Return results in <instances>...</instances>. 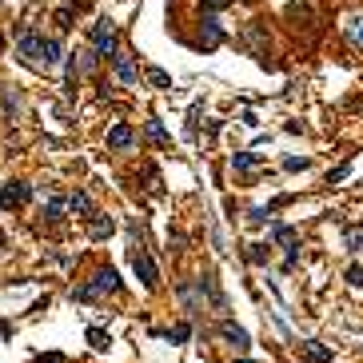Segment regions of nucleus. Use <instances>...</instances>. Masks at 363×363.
Returning a JSON list of instances; mask_svg holds the SVG:
<instances>
[{
  "mask_svg": "<svg viewBox=\"0 0 363 363\" xmlns=\"http://www.w3.org/2000/svg\"><path fill=\"white\" fill-rule=\"evenodd\" d=\"M132 272H136V279L144 284V288H160V272H156V260H152L144 248H132Z\"/></svg>",
  "mask_w": 363,
  "mask_h": 363,
  "instance_id": "nucleus-4",
  "label": "nucleus"
},
{
  "mask_svg": "<svg viewBox=\"0 0 363 363\" xmlns=\"http://www.w3.org/2000/svg\"><path fill=\"white\" fill-rule=\"evenodd\" d=\"M32 200V188H28L25 180H8L4 188H0V208L4 212H13V208H25Z\"/></svg>",
  "mask_w": 363,
  "mask_h": 363,
  "instance_id": "nucleus-5",
  "label": "nucleus"
},
{
  "mask_svg": "<svg viewBox=\"0 0 363 363\" xmlns=\"http://www.w3.org/2000/svg\"><path fill=\"white\" fill-rule=\"evenodd\" d=\"M124 288V284H120V272H116V268H108V263H104V268H96V272H92V279H88V284H80V288L72 291V300H104V296H116V291Z\"/></svg>",
  "mask_w": 363,
  "mask_h": 363,
  "instance_id": "nucleus-1",
  "label": "nucleus"
},
{
  "mask_svg": "<svg viewBox=\"0 0 363 363\" xmlns=\"http://www.w3.org/2000/svg\"><path fill=\"white\" fill-rule=\"evenodd\" d=\"M236 363H256V359H248V355H239V359Z\"/></svg>",
  "mask_w": 363,
  "mask_h": 363,
  "instance_id": "nucleus-34",
  "label": "nucleus"
},
{
  "mask_svg": "<svg viewBox=\"0 0 363 363\" xmlns=\"http://www.w3.org/2000/svg\"><path fill=\"white\" fill-rule=\"evenodd\" d=\"M164 336L172 339V343H188V339H192V324H188V319H184V324L168 327V331H164Z\"/></svg>",
  "mask_w": 363,
  "mask_h": 363,
  "instance_id": "nucleus-21",
  "label": "nucleus"
},
{
  "mask_svg": "<svg viewBox=\"0 0 363 363\" xmlns=\"http://www.w3.org/2000/svg\"><path fill=\"white\" fill-rule=\"evenodd\" d=\"M72 8H60V13H56V28H60V32H68V28H72Z\"/></svg>",
  "mask_w": 363,
  "mask_h": 363,
  "instance_id": "nucleus-27",
  "label": "nucleus"
},
{
  "mask_svg": "<svg viewBox=\"0 0 363 363\" xmlns=\"http://www.w3.org/2000/svg\"><path fill=\"white\" fill-rule=\"evenodd\" d=\"M256 168H260L256 152H232V172H256Z\"/></svg>",
  "mask_w": 363,
  "mask_h": 363,
  "instance_id": "nucleus-16",
  "label": "nucleus"
},
{
  "mask_svg": "<svg viewBox=\"0 0 363 363\" xmlns=\"http://www.w3.org/2000/svg\"><path fill=\"white\" fill-rule=\"evenodd\" d=\"M244 44H248V52L256 56V60L272 68V60H268V32H263V25H260V20H251V25L244 28Z\"/></svg>",
  "mask_w": 363,
  "mask_h": 363,
  "instance_id": "nucleus-6",
  "label": "nucleus"
},
{
  "mask_svg": "<svg viewBox=\"0 0 363 363\" xmlns=\"http://www.w3.org/2000/svg\"><path fill=\"white\" fill-rule=\"evenodd\" d=\"M272 244H284V248H296V244H300V236H296V227H288V224H276V227H272Z\"/></svg>",
  "mask_w": 363,
  "mask_h": 363,
  "instance_id": "nucleus-20",
  "label": "nucleus"
},
{
  "mask_svg": "<svg viewBox=\"0 0 363 363\" xmlns=\"http://www.w3.org/2000/svg\"><path fill=\"white\" fill-rule=\"evenodd\" d=\"M116 232V220L112 216H104V212H92L88 216V236L92 239H108Z\"/></svg>",
  "mask_w": 363,
  "mask_h": 363,
  "instance_id": "nucleus-11",
  "label": "nucleus"
},
{
  "mask_svg": "<svg viewBox=\"0 0 363 363\" xmlns=\"http://www.w3.org/2000/svg\"><path fill=\"white\" fill-rule=\"evenodd\" d=\"M68 8H72V13H88V8H92V0H72Z\"/></svg>",
  "mask_w": 363,
  "mask_h": 363,
  "instance_id": "nucleus-31",
  "label": "nucleus"
},
{
  "mask_svg": "<svg viewBox=\"0 0 363 363\" xmlns=\"http://www.w3.org/2000/svg\"><path fill=\"white\" fill-rule=\"evenodd\" d=\"M88 343H92V348H108V343H112V339H108V331H100V327H88Z\"/></svg>",
  "mask_w": 363,
  "mask_h": 363,
  "instance_id": "nucleus-25",
  "label": "nucleus"
},
{
  "mask_svg": "<svg viewBox=\"0 0 363 363\" xmlns=\"http://www.w3.org/2000/svg\"><path fill=\"white\" fill-rule=\"evenodd\" d=\"M227 4H232V0H204V8H208V13H220V8H227Z\"/></svg>",
  "mask_w": 363,
  "mask_h": 363,
  "instance_id": "nucleus-30",
  "label": "nucleus"
},
{
  "mask_svg": "<svg viewBox=\"0 0 363 363\" xmlns=\"http://www.w3.org/2000/svg\"><path fill=\"white\" fill-rule=\"evenodd\" d=\"M220 339H224L236 355H248V348H251V336L239 324H232V319H224V324H220Z\"/></svg>",
  "mask_w": 363,
  "mask_h": 363,
  "instance_id": "nucleus-8",
  "label": "nucleus"
},
{
  "mask_svg": "<svg viewBox=\"0 0 363 363\" xmlns=\"http://www.w3.org/2000/svg\"><path fill=\"white\" fill-rule=\"evenodd\" d=\"M343 248L355 256V251H363V224H348L343 227Z\"/></svg>",
  "mask_w": 363,
  "mask_h": 363,
  "instance_id": "nucleus-18",
  "label": "nucleus"
},
{
  "mask_svg": "<svg viewBox=\"0 0 363 363\" xmlns=\"http://www.w3.org/2000/svg\"><path fill=\"white\" fill-rule=\"evenodd\" d=\"M224 44V25H220V16L216 13H204L200 16V48H220Z\"/></svg>",
  "mask_w": 363,
  "mask_h": 363,
  "instance_id": "nucleus-7",
  "label": "nucleus"
},
{
  "mask_svg": "<svg viewBox=\"0 0 363 363\" xmlns=\"http://www.w3.org/2000/svg\"><path fill=\"white\" fill-rule=\"evenodd\" d=\"M148 136L156 140V144H160V148H168V144H172V136H168V132H164V124H160V120H148Z\"/></svg>",
  "mask_w": 363,
  "mask_h": 363,
  "instance_id": "nucleus-22",
  "label": "nucleus"
},
{
  "mask_svg": "<svg viewBox=\"0 0 363 363\" xmlns=\"http://www.w3.org/2000/svg\"><path fill=\"white\" fill-rule=\"evenodd\" d=\"M16 48H20L25 60L40 64V56H44V37H40L32 25H20V28H16Z\"/></svg>",
  "mask_w": 363,
  "mask_h": 363,
  "instance_id": "nucleus-3",
  "label": "nucleus"
},
{
  "mask_svg": "<svg viewBox=\"0 0 363 363\" xmlns=\"http://www.w3.org/2000/svg\"><path fill=\"white\" fill-rule=\"evenodd\" d=\"M343 37H348L351 48H363V13H355V16L343 20Z\"/></svg>",
  "mask_w": 363,
  "mask_h": 363,
  "instance_id": "nucleus-14",
  "label": "nucleus"
},
{
  "mask_svg": "<svg viewBox=\"0 0 363 363\" xmlns=\"http://www.w3.org/2000/svg\"><path fill=\"white\" fill-rule=\"evenodd\" d=\"M60 60H64L60 40H56V37H44V56H40V64H44V68H52V64H60Z\"/></svg>",
  "mask_w": 363,
  "mask_h": 363,
  "instance_id": "nucleus-17",
  "label": "nucleus"
},
{
  "mask_svg": "<svg viewBox=\"0 0 363 363\" xmlns=\"http://www.w3.org/2000/svg\"><path fill=\"white\" fill-rule=\"evenodd\" d=\"M4 108H13V100H0V112H4Z\"/></svg>",
  "mask_w": 363,
  "mask_h": 363,
  "instance_id": "nucleus-33",
  "label": "nucleus"
},
{
  "mask_svg": "<svg viewBox=\"0 0 363 363\" xmlns=\"http://www.w3.org/2000/svg\"><path fill=\"white\" fill-rule=\"evenodd\" d=\"M168 251H184V236L180 232H168Z\"/></svg>",
  "mask_w": 363,
  "mask_h": 363,
  "instance_id": "nucleus-29",
  "label": "nucleus"
},
{
  "mask_svg": "<svg viewBox=\"0 0 363 363\" xmlns=\"http://www.w3.org/2000/svg\"><path fill=\"white\" fill-rule=\"evenodd\" d=\"M308 168H312L308 156H288V160H284V172H308Z\"/></svg>",
  "mask_w": 363,
  "mask_h": 363,
  "instance_id": "nucleus-24",
  "label": "nucleus"
},
{
  "mask_svg": "<svg viewBox=\"0 0 363 363\" xmlns=\"http://www.w3.org/2000/svg\"><path fill=\"white\" fill-rule=\"evenodd\" d=\"M268 256H272V248H268V244H248V248H244V260H248L251 268H263V263H268Z\"/></svg>",
  "mask_w": 363,
  "mask_h": 363,
  "instance_id": "nucleus-19",
  "label": "nucleus"
},
{
  "mask_svg": "<svg viewBox=\"0 0 363 363\" xmlns=\"http://www.w3.org/2000/svg\"><path fill=\"white\" fill-rule=\"evenodd\" d=\"M296 351H300V359H308V363H331L336 359V351L327 348V343H319V339H303Z\"/></svg>",
  "mask_w": 363,
  "mask_h": 363,
  "instance_id": "nucleus-10",
  "label": "nucleus"
},
{
  "mask_svg": "<svg viewBox=\"0 0 363 363\" xmlns=\"http://www.w3.org/2000/svg\"><path fill=\"white\" fill-rule=\"evenodd\" d=\"M68 212H72V216H80V220H88V216L96 212V208H92V196L76 188L72 196H68Z\"/></svg>",
  "mask_w": 363,
  "mask_h": 363,
  "instance_id": "nucleus-13",
  "label": "nucleus"
},
{
  "mask_svg": "<svg viewBox=\"0 0 363 363\" xmlns=\"http://www.w3.org/2000/svg\"><path fill=\"white\" fill-rule=\"evenodd\" d=\"M112 68H116V80H120V84H136L140 80V64H136L132 52H116Z\"/></svg>",
  "mask_w": 363,
  "mask_h": 363,
  "instance_id": "nucleus-9",
  "label": "nucleus"
},
{
  "mask_svg": "<svg viewBox=\"0 0 363 363\" xmlns=\"http://www.w3.org/2000/svg\"><path fill=\"white\" fill-rule=\"evenodd\" d=\"M348 172H351V164H339L336 172H327V184H339V180H348Z\"/></svg>",
  "mask_w": 363,
  "mask_h": 363,
  "instance_id": "nucleus-28",
  "label": "nucleus"
},
{
  "mask_svg": "<svg viewBox=\"0 0 363 363\" xmlns=\"http://www.w3.org/2000/svg\"><path fill=\"white\" fill-rule=\"evenodd\" d=\"M64 212H68V200H64V196H52V192H44V220H48V224H60Z\"/></svg>",
  "mask_w": 363,
  "mask_h": 363,
  "instance_id": "nucleus-12",
  "label": "nucleus"
},
{
  "mask_svg": "<svg viewBox=\"0 0 363 363\" xmlns=\"http://www.w3.org/2000/svg\"><path fill=\"white\" fill-rule=\"evenodd\" d=\"M343 279H348L351 288H363V268H359V263H351V268H348V276H343Z\"/></svg>",
  "mask_w": 363,
  "mask_h": 363,
  "instance_id": "nucleus-26",
  "label": "nucleus"
},
{
  "mask_svg": "<svg viewBox=\"0 0 363 363\" xmlns=\"http://www.w3.org/2000/svg\"><path fill=\"white\" fill-rule=\"evenodd\" d=\"M88 40H92V52H96L100 60H116V52H120V32H116L112 20H96V25L88 28Z\"/></svg>",
  "mask_w": 363,
  "mask_h": 363,
  "instance_id": "nucleus-2",
  "label": "nucleus"
},
{
  "mask_svg": "<svg viewBox=\"0 0 363 363\" xmlns=\"http://www.w3.org/2000/svg\"><path fill=\"white\" fill-rule=\"evenodd\" d=\"M0 248H4V232H0Z\"/></svg>",
  "mask_w": 363,
  "mask_h": 363,
  "instance_id": "nucleus-35",
  "label": "nucleus"
},
{
  "mask_svg": "<svg viewBox=\"0 0 363 363\" xmlns=\"http://www.w3.org/2000/svg\"><path fill=\"white\" fill-rule=\"evenodd\" d=\"M37 363H64V355H40Z\"/></svg>",
  "mask_w": 363,
  "mask_h": 363,
  "instance_id": "nucleus-32",
  "label": "nucleus"
},
{
  "mask_svg": "<svg viewBox=\"0 0 363 363\" xmlns=\"http://www.w3.org/2000/svg\"><path fill=\"white\" fill-rule=\"evenodd\" d=\"M148 80L160 88V92H168V88H172V76L164 72V68H148Z\"/></svg>",
  "mask_w": 363,
  "mask_h": 363,
  "instance_id": "nucleus-23",
  "label": "nucleus"
},
{
  "mask_svg": "<svg viewBox=\"0 0 363 363\" xmlns=\"http://www.w3.org/2000/svg\"><path fill=\"white\" fill-rule=\"evenodd\" d=\"M132 140H136V132L128 124H116L112 132H108V148H132Z\"/></svg>",
  "mask_w": 363,
  "mask_h": 363,
  "instance_id": "nucleus-15",
  "label": "nucleus"
}]
</instances>
